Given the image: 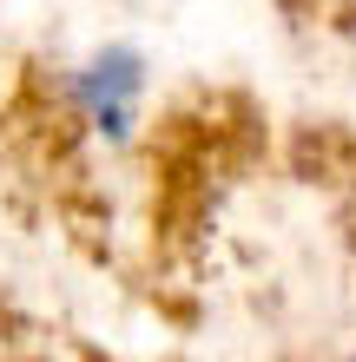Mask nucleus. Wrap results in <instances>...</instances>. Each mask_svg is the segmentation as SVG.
<instances>
[{
  "instance_id": "nucleus-1",
  "label": "nucleus",
  "mask_w": 356,
  "mask_h": 362,
  "mask_svg": "<svg viewBox=\"0 0 356 362\" xmlns=\"http://www.w3.org/2000/svg\"><path fill=\"white\" fill-rule=\"evenodd\" d=\"M73 105L106 145H125L139 132V105H145V53L125 47V40L99 47L86 66L73 73Z\"/></svg>"
}]
</instances>
